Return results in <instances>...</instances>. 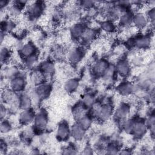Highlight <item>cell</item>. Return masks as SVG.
Returning <instances> with one entry per match:
<instances>
[{
  "label": "cell",
  "mask_w": 155,
  "mask_h": 155,
  "mask_svg": "<svg viewBox=\"0 0 155 155\" xmlns=\"http://www.w3.org/2000/svg\"><path fill=\"white\" fill-rule=\"evenodd\" d=\"M94 4L93 1H84L81 2V5L82 7L85 8H90L92 7L93 5Z\"/></svg>",
  "instance_id": "ab89813d"
},
{
  "label": "cell",
  "mask_w": 155,
  "mask_h": 155,
  "mask_svg": "<svg viewBox=\"0 0 155 155\" xmlns=\"http://www.w3.org/2000/svg\"><path fill=\"white\" fill-rule=\"evenodd\" d=\"M62 153L64 154H74L77 153V150L74 146L70 145L63 150Z\"/></svg>",
  "instance_id": "f35d334b"
},
{
  "label": "cell",
  "mask_w": 155,
  "mask_h": 155,
  "mask_svg": "<svg viewBox=\"0 0 155 155\" xmlns=\"http://www.w3.org/2000/svg\"><path fill=\"white\" fill-rule=\"evenodd\" d=\"M97 35V30L91 27H86L81 37V39L85 42H90L94 40Z\"/></svg>",
  "instance_id": "cb8c5ba5"
},
{
  "label": "cell",
  "mask_w": 155,
  "mask_h": 155,
  "mask_svg": "<svg viewBox=\"0 0 155 155\" xmlns=\"http://www.w3.org/2000/svg\"><path fill=\"white\" fill-rule=\"evenodd\" d=\"M145 123L148 129L150 130L151 133L153 135L154 133V123H155L154 114L153 113H150V114L148 116V118L147 119Z\"/></svg>",
  "instance_id": "e575fe53"
},
{
  "label": "cell",
  "mask_w": 155,
  "mask_h": 155,
  "mask_svg": "<svg viewBox=\"0 0 155 155\" xmlns=\"http://www.w3.org/2000/svg\"><path fill=\"white\" fill-rule=\"evenodd\" d=\"M48 122V117L47 111L44 109L40 110L35 114L33 120L34 130L43 131L47 126Z\"/></svg>",
  "instance_id": "7a4b0ae2"
},
{
  "label": "cell",
  "mask_w": 155,
  "mask_h": 155,
  "mask_svg": "<svg viewBox=\"0 0 155 155\" xmlns=\"http://www.w3.org/2000/svg\"><path fill=\"white\" fill-rule=\"evenodd\" d=\"M32 99L26 93H21L18 96V107L22 110L31 108Z\"/></svg>",
  "instance_id": "ffe728a7"
},
{
  "label": "cell",
  "mask_w": 155,
  "mask_h": 155,
  "mask_svg": "<svg viewBox=\"0 0 155 155\" xmlns=\"http://www.w3.org/2000/svg\"><path fill=\"white\" fill-rule=\"evenodd\" d=\"M7 109L5 108V106L1 105V111H0V115H1V119H5V117L7 114Z\"/></svg>",
  "instance_id": "60d3db41"
},
{
  "label": "cell",
  "mask_w": 155,
  "mask_h": 155,
  "mask_svg": "<svg viewBox=\"0 0 155 155\" xmlns=\"http://www.w3.org/2000/svg\"><path fill=\"white\" fill-rule=\"evenodd\" d=\"M27 2L25 1H16L7 7L8 14L12 18L19 16L22 12V8L27 5Z\"/></svg>",
  "instance_id": "52a82bcc"
},
{
  "label": "cell",
  "mask_w": 155,
  "mask_h": 155,
  "mask_svg": "<svg viewBox=\"0 0 155 155\" xmlns=\"http://www.w3.org/2000/svg\"><path fill=\"white\" fill-rule=\"evenodd\" d=\"M148 128L145 121L141 119H134V124L131 133V134L137 138H140L145 134Z\"/></svg>",
  "instance_id": "8992f818"
},
{
  "label": "cell",
  "mask_w": 155,
  "mask_h": 155,
  "mask_svg": "<svg viewBox=\"0 0 155 155\" xmlns=\"http://www.w3.org/2000/svg\"><path fill=\"white\" fill-rule=\"evenodd\" d=\"M101 28L107 33H113L116 30V25L114 21L107 19L101 23Z\"/></svg>",
  "instance_id": "4316f807"
},
{
  "label": "cell",
  "mask_w": 155,
  "mask_h": 155,
  "mask_svg": "<svg viewBox=\"0 0 155 155\" xmlns=\"http://www.w3.org/2000/svg\"><path fill=\"white\" fill-rule=\"evenodd\" d=\"M130 112V107L127 103L120 104L114 111V116L117 121H124Z\"/></svg>",
  "instance_id": "8fae6325"
},
{
  "label": "cell",
  "mask_w": 155,
  "mask_h": 155,
  "mask_svg": "<svg viewBox=\"0 0 155 155\" xmlns=\"http://www.w3.org/2000/svg\"><path fill=\"white\" fill-rule=\"evenodd\" d=\"M105 152L107 154H118L119 152V147L116 143H111L107 146L105 148Z\"/></svg>",
  "instance_id": "d590c367"
},
{
  "label": "cell",
  "mask_w": 155,
  "mask_h": 155,
  "mask_svg": "<svg viewBox=\"0 0 155 155\" xmlns=\"http://www.w3.org/2000/svg\"><path fill=\"white\" fill-rule=\"evenodd\" d=\"M20 73L18 68L15 65L6 66L3 69L2 74L5 79H9L11 80Z\"/></svg>",
  "instance_id": "603a6c76"
},
{
  "label": "cell",
  "mask_w": 155,
  "mask_h": 155,
  "mask_svg": "<svg viewBox=\"0 0 155 155\" xmlns=\"http://www.w3.org/2000/svg\"><path fill=\"white\" fill-rule=\"evenodd\" d=\"M96 103V98L93 94L88 93L85 94L82 100V104L88 109L91 108Z\"/></svg>",
  "instance_id": "f546056e"
},
{
  "label": "cell",
  "mask_w": 155,
  "mask_h": 155,
  "mask_svg": "<svg viewBox=\"0 0 155 155\" xmlns=\"http://www.w3.org/2000/svg\"><path fill=\"white\" fill-rule=\"evenodd\" d=\"M16 28L15 22L10 19V20H4L1 22V32L2 33H7L11 32Z\"/></svg>",
  "instance_id": "4dcf8cb0"
},
{
  "label": "cell",
  "mask_w": 155,
  "mask_h": 155,
  "mask_svg": "<svg viewBox=\"0 0 155 155\" xmlns=\"http://www.w3.org/2000/svg\"><path fill=\"white\" fill-rule=\"evenodd\" d=\"M19 56L22 59H24L25 58L38 54L37 48L33 42L28 41L22 45L21 49L19 50Z\"/></svg>",
  "instance_id": "ba28073f"
},
{
  "label": "cell",
  "mask_w": 155,
  "mask_h": 155,
  "mask_svg": "<svg viewBox=\"0 0 155 155\" xmlns=\"http://www.w3.org/2000/svg\"><path fill=\"white\" fill-rule=\"evenodd\" d=\"M27 81L25 76L19 74L11 80H10V88L15 93H22L25 89Z\"/></svg>",
  "instance_id": "277c9868"
},
{
  "label": "cell",
  "mask_w": 155,
  "mask_h": 155,
  "mask_svg": "<svg viewBox=\"0 0 155 155\" xmlns=\"http://www.w3.org/2000/svg\"><path fill=\"white\" fill-rule=\"evenodd\" d=\"M79 85V80L76 78H70L67 80L64 84V88L68 93H72L76 91Z\"/></svg>",
  "instance_id": "d4e9b609"
},
{
  "label": "cell",
  "mask_w": 155,
  "mask_h": 155,
  "mask_svg": "<svg viewBox=\"0 0 155 155\" xmlns=\"http://www.w3.org/2000/svg\"><path fill=\"white\" fill-rule=\"evenodd\" d=\"M10 3L9 1H1L0 2V7H1V10H2L4 8H6L7 7H8V4Z\"/></svg>",
  "instance_id": "7bdbcfd3"
},
{
  "label": "cell",
  "mask_w": 155,
  "mask_h": 155,
  "mask_svg": "<svg viewBox=\"0 0 155 155\" xmlns=\"http://www.w3.org/2000/svg\"><path fill=\"white\" fill-rule=\"evenodd\" d=\"M24 66L26 68H33L38 61V54L22 59Z\"/></svg>",
  "instance_id": "d6a6232c"
},
{
  "label": "cell",
  "mask_w": 155,
  "mask_h": 155,
  "mask_svg": "<svg viewBox=\"0 0 155 155\" xmlns=\"http://www.w3.org/2000/svg\"><path fill=\"white\" fill-rule=\"evenodd\" d=\"M35 113L31 108L22 110L19 116V121L23 125H28L33 122Z\"/></svg>",
  "instance_id": "5bb4252c"
},
{
  "label": "cell",
  "mask_w": 155,
  "mask_h": 155,
  "mask_svg": "<svg viewBox=\"0 0 155 155\" xmlns=\"http://www.w3.org/2000/svg\"><path fill=\"white\" fill-rule=\"evenodd\" d=\"M110 66V64L107 60L101 59L94 64L93 67V71L97 76H104Z\"/></svg>",
  "instance_id": "30bf717a"
},
{
  "label": "cell",
  "mask_w": 155,
  "mask_h": 155,
  "mask_svg": "<svg viewBox=\"0 0 155 155\" xmlns=\"http://www.w3.org/2000/svg\"><path fill=\"white\" fill-rule=\"evenodd\" d=\"M133 13L129 10L122 13L118 19L119 25L123 28L130 27L133 24Z\"/></svg>",
  "instance_id": "ac0fdd59"
},
{
  "label": "cell",
  "mask_w": 155,
  "mask_h": 155,
  "mask_svg": "<svg viewBox=\"0 0 155 155\" xmlns=\"http://www.w3.org/2000/svg\"><path fill=\"white\" fill-rule=\"evenodd\" d=\"M119 153L122 154H131V151L129 149L125 148L122 150H119Z\"/></svg>",
  "instance_id": "f6af8a7d"
},
{
  "label": "cell",
  "mask_w": 155,
  "mask_h": 155,
  "mask_svg": "<svg viewBox=\"0 0 155 155\" xmlns=\"http://www.w3.org/2000/svg\"><path fill=\"white\" fill-rule=\"evenodd\" d=\"M87 108L81 103L74 105L72 110L74 118L78 120L81 117L87 114Z\"/></svg>",
  "instance_id": "83f0119b"
},
{
  "label": "cell",
  "mask_w": 155,
  "mask_h": 155,
  "mask_svg": "<svg viewBox=\"0 0 155 155\" xmlns=\"http://www.w3.org/2000/svg\"><path fill=\"white\" fill-rule=\"evenodd\" d=\"M38 70L46 77V76H51L52 74H53L54 72L55 67L51 61L46 60L40 64Z\"/></svg>",
  "instance_id": "d6986e66"
},
{
  "label": "cell",
  "mask_w": 155,
  "mask_h": 155,
  "mask_svg": "<svg viewBox=\"0 0 155 155\" xmlns=\"http://www.w3.org/2000/svg\"><path fill=\"white\" fill-rule=\"evenodd\" d=\"M91 108L92 111L91 116L96 117L101 121L108 120L114 113L113 106L108 103L101 104L96 102Z\"/></svg>",
  "instance_id": "6da1fadb"
},
{
  "label": "cell",
  "mask_w": 155,
  "mask_h": 155,
  "mask_svg": "<svg viewBox=\"0 0 155 155\" xmlns=\"http://www.w3.org/2000/svg\"><path fill=\"white\" fill-rule=\"evenodd\" d=\"M12 128V126L11 123L6 119H1V125H0V130L2 134H7L9 133Z\"/></svg>",
  "instance_id": "836d02e7"
},
{
  "label": "cell",
  "mask_w": 155,
  "mask_h": 155,
  "mask_svg": "<svg viewBox=\"0 0 155 155\" xmlns=\"http://www.w3.org/2000/svg\"><path fill=\"white\" fill-rule=\"evenodd\" d=\"M85 132L86 130L78 122L74 124L70 127V135L76 140H82L85 134Z\"/></svg>",
  "instance_id": "e0dca14e"
},
{
  "label": "cell",
  "mask_w": 155,
  "mask_h": 155,
  "mask_svg": "<svg viewBox=\"0 0 155 155\" xmlns=\"http://www.w3.org/2000/svg\"><path fill=\"white\" fill-rule=\"evenodd\" d=\"M92 116L87 113L77 120V122L85 130H88L92 124Z\"/></svg>",
  "instance_id": "f1b7e54d"
},
{
  "label": "cell",
  "mask_w": 155,
  "mask_h": 155,
  "mask_svg": "<svg viewBox=\"0 0 155 155\" xmlns=\"http://www.w3.org/2000/svg\"><path fill=\"white\" fill-rule=\"evenodd\" d=\"M116 73L122 77L127 76L131 70L130 64L126 59H120L114 66Z\"/></svg>",
  "instance_id": "7c38bea8"
},
{
  "label": "cell",
  "mask_w": 155,
  "mask_h": 155,
  "mask_svg": "<svg viewBox=\"0 0 155 155\" xmlns=\"http://www.w3.org/2000/svg\"><path fill=\"white\" fill-rule=\"evenodd\" d=\"M44 10V4L41 1H34L27 5V15L30 19H35L39 18Z\"/></svg>",
  "instance_id": "3957f363"
},
{
  "label": "cell",
  "mask_w": 155,
  "mask_h": 155,
  "mask_svg": "<svg viewBox=\"0 0 155 155\" xmlns=\"http://www.w3.org/2000/svg\"><path fill=\"white\" fill-rule=\"evenodd\" d=\"M7 145L5 142V140L1 139V151H4V150H7Z\"/></svg>",
  "instance_id": "ee69618b"
},
{
  "label": "cell",
  "mask_w": 155,
  "mask_h": 155,
  "mask_svg": "<svg viewBox=\"0 0 155 155\" xmlns=\"http://www.w3.org/2000/svg\"><path fill=\"white\" fill-rule=\"evenodd\" d=\"M85 28V25L82 23L73 24L70 28V33L72 38L75 39H81Z\"/></svg>",
  "instance_id": "44dd1931"
},
{
  "label": "cell",
  "mask_w": 155,
  "mask_h": 155,
  "mask_svg": "<svg viewBox=\"0 0 155 155\" xmlns=\"http://www.w3.org/2000/svg\"><path fill=\"white\" fill-rule=\"evenodd\" d=\"M147 16V18L148 20V22H150L151 24L153 25L154 22V19H155V10L154 7H150V8L148 10L147 12V14H145Z\"/></svg>",
  "instance_id": "8d00e7d4"
},
{
  "label": "cell",
  "mask_w": 155,
  "mask_h": 155,
  "mask_svg": "<svg viewBox=\"0 0 155 155\" xmlns=\"http://www.w3.org/2000/svg\"><path fill=\"white\" fill-rule=\"evenodd\" d=\"M93 153V149L90 147H86L83 151V154H91Z\"/></svg>",
  "instance_id": "b9f144b4"
},
{
  "label": "cell",
  "mask_w": 155,
  "mask_h": 155,
  "mask_svg": "<svg viewBox=\"0 0 155 155\" xmlns=\"http://www.w3.org/2000/svg\"><path fill=\"white\" fill-rule=\"evenodd\" d=\"M70 127L66 121H62L58 126L56 137L59 141H65L70 136Z\"/></svg>",
  "instance_id": "5b68a950"
},
{
  "label": "cell",
  "mask_w": 155,
  "mask_h": 155,
  "mask_svg": "<svg viewBox=\"0 0 155 155\" xmlns=\"http://www.w3.org/2000/svg\"><path fill=\"white\" fill-rule=\"evenodd\" d=\"M30 80L33 85L38 86L41 84L45 82V76L42 73H41L39 70H38L31 73L30 77Z\"/></svg>",
  "instance_id": "484cf974"
},
{
  "label": "cell",
  "mask_w": 155,
  "mask_h": 155,
  "mask_svg": "<svg viewBox=\"0 0 155 155\" xmlns=\"http://www.w3.org/2000/svg\"><path fill=\"white\" fill-rule=\"evenodd\" d=\"M134 38V47L139 49H145L150 47L151 37L148 35H137Z\"/></svg>",
  "instance_id": "4fadbf2b"
},
{
  "label": "cell",
  "mask_w": 155,
  "mask_h": 155,
  "mask_svg": "<svg viewBox=\"0 0 155 155\" xmlns=\"http://www.w3.org/2000/svg\"><path fill=\"white\" fill-rule=\"evenodd\" d=\"M148 20L146 15L142 12H136L133 14V24L136 29L142 30L145 28L148 24Z\"/></svg>",
  "instance_id": "9c48e42d"
},
{
  "label": "cell",
  "mask_w": 155,
  "mask_h": 155,
  "mask_svg": "<svg viewBox=\"0 0 155 155\" xmlns=\"http://www.w3.org/2000/svg\"><path fill=\"white\" fill-rule=\"evenodd\" d=\"M64 48H62L61 47H57L56 48H55V49H54L53 50V56L56 58V59H62V57H64Z\"/></svg>",
  "instance_id": "74e56055"
},
{
  "label": "cell",
  "mask_w": 155,
  "mask_h": 155,
  "mask_svg": "<svg viewBox=\"0 0 155 155\" xmlns=\"http://www.w3.org/2000/svg\"><path fill=\"white\" fill-rule=\"evenodd\" d=\"M68 59L72 64L79 63L84 57V51L81 48L74 47L68 53Z\"/></svg>",
  "instance_id": "2e32d148"
},
{
  "label": "cell",
  "mask_w": 155,
  "mask_h": 155,
  "mask_svg": "<svg viewBox=\"0 0 155 155\" xmlns=\"http://www.w3.org/2000/svg\"><path fill=\"white\" fill-rule=\"evenodd\" d=\"M117 91L122 96H128L133 92L134 85L131 82H123L118 85Z\"/></svg>",
  "instance_id": "7402d4cb"
},
{
  "label": "cell",
  "mask_w": 155,
  "mask_h": 155,
  "mask_svg": "<svg viewBox=\"0 0 155 155\" xmlns=\"http://www.w3.org/2000/svg\"><path fill=\"white\" fill-rule=\"evenodd\" d=\"M12 58V53L8 48L4 47L1 50V64H5Z\"/></svg>",
  "instance_id": "1f68e13d"
},
{
  "label": "cell",
  "mask_w": 155,
  "mask_h": 155,
  "mask_svg": "<svg viewBox=\"0 0 155 155\" xmlns=\"http://www.w3.org/2000/svg\"><path fill=\"white\" fill-rule=\"evenodd\" d=\"M51 91V86L47 83L44 82L41 85L37 86L35 92L38 99H44L47 98L50 95Z\"/></svg>",
  "instance_id": "9a60e30c"
}]
</instances>
